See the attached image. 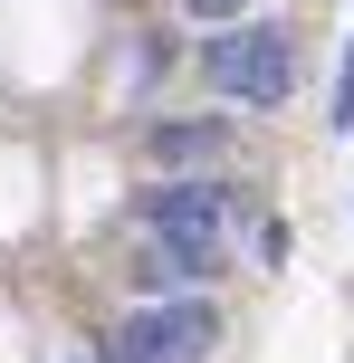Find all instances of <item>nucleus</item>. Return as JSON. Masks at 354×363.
Listing matches in <instances>:
<instances>
[{
	"label": "nucleus",
	"mask_w": 354,
	"mask_h": 363,
	"mask_svg": "<svg viewBox=\"0 0 354 363\" xmlns=\"http://www.w3.org/2000/svg\"><path fill=\"white\" fill-rule=\"evenodd\" d=\"M144 230H153V268L144 277L221 268V191H201V182H163V191L144 201Z\"/></svg>",
	"instance_id": "f257e3e1"
},
{
	"label": "nucleus",
	"mask_w": 354,
	"mask_h": 363,
	"mask_svg": "<svg viewBox=\"0 0 354 363\" xmlns=\"http://www.w3.org/2000/svg\"><path fill=\"white\" fill-rule=\"evenodd\" d=\"M201 77L221 96H240V106H287V86H297V38L287 29H230L201 48Z\"/></svg>",
	"instance_id": "f03ea898"
},
{
	"label": "nucleus",
	"mask_w": 354,
	"mask_h": 363,
	"mask_svg": "<svg viewBox=\"0 0 354 363\" xmlns=\"http://www.w3.org/2000/svg\"><path fill=\"white\" fill-rule=\"evenodd\" d=\"M211 345H221V315L192 296V306H144V315H125L115 363H201Z\"/></svg>",
	"instance_id": "7ed1b4c3"
},
{
	"label": "nucleus",
	"mask_w": 354,
	"mask_h": 363,
	"mask_svg": "<svg viewBox=\"0 0 354 363\" xmlns=\"http://www.w3.org/2000/svg\"><path fill=\"white\" fill-rule=\"evenodd\" d=\"M153 153H163V163H211L221 134H211V125H163V134H153Z\"/></svg>",
	"instance_id": "20e7f679"
},
{
	"label": "nucleus",
	"mask_w": 354,
	"mask_h": 363,
	"mask_svg": "<svg viewBox=\"0 0 354 363\" xmlns=\"http://www.w3.org/2000/svg\"><path fill=\"white\" fill-rule=\"evenodd\" d=\"M336 125H354V48H345V67H336Z\"/></svg>",
	"instance_id": "39448f33"
},
{
	"label": "nucleus",
	"mask_w": 354,
	"mask_h": 363,
	"mask_svg": "<svg viewBox=\"0 0 354 363\" xmlns=\"http://www.w3.org/2000/svg\"><path fill=\"white\" fill-rule=\"evenodd\" d=\"M182 10H192V19H240L249 0H182Z\"/></svg>",
	"instance_id": "423d86ee"
}]
</instances>
